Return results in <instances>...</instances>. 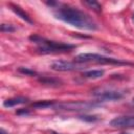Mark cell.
Instances as JSON below:
<instances>
[{
  "instance_id": "obj_21",
  "label": "cell",
  "mask_w": 134,
  "mask_h": 134,
  "mask_svg": "<svg viewBox=\"0 0 134 134\" xmlns=\"http://www.w3.org/2000/svg\"><path fill=\"white\" fill-rule=\"evenodd\" d=\"M52 134H58V133H54V132H53V133H52Z\"/></svg>"
},
{
  "instance_id": "obj_20",
  "label": "cell",
  "mask_w": 134,
  "mask_h": 134,
  "mask_svg": "<svg viewBox=\"0 0 134 134\" xmlns=\"http://www.w3.org/2000/svg\"><path fill=\"white\" fill-rule=\"evenodd\" d=\"M120 134H130V133H120Z\"/></svg>"
},
{
  "instance_id": "obj_13",
  "label": "cell",
  "mask_w": 134,
  "mask_h": 134,
  "mask_svg": "<svg viewBox=\"0 0 134 134\" xmlns=\"http://www.w3.org/2000/svg\"><path fill=\"white\" fill-rule=\"evenodd\" d=\"M83 3L87 6H89L91 9L95 10V12H100L102 10V6L100 4L97 2V1H94V0H87V1H83Z\"/></svg>"
},
{
  "instance_id": "obj_14",
  "label": "cell",
  "mask_w": 134,
  "mask_h": 134,
  "mask_svg": "<svg viewBox=\"0 0 134 134\" xmlns=\"http://www.w3.org/2000/svg\"><path fill=\"white\" fill-rule=\"evenodd\" d=\"M18 71L20 73H23L25 75H30V76H34V75L37 74L36 71H34V70H31L29 68H26V67H20V68H18Z\"/></svg>"
},
{
  "instance_id": "obj_5",
  "label": "cell",
  "mask_w": 134,
  "mask_h": 134,
  "mask_svg": "<svg viewBox=\"0 0 134 134\" xmlns=\"http://www.w3.org/2000/svg\"><path fill=\"white\" fill-rule=\"evenodd\" d=\"M51 69L55 71H72V70H80L83 69L84 66L81 63L69 62V61H55L50 65Z\"/></svg>"
},
{
  "instance_id": "obj_2",
  "label": "cell",
  "mask_w": 134,
  "mask_h": 134,
  "mask_svg": "<svg viewBox=\"0 0 134 134\" xmlns=\"http://www.w3.org/2000/svg\"><path fill=\"white\" fill-rule=\"evenodd\" d=\"M29 39L38 44V49L42 53H50V52H64V51H69L70 49L74 48V45L70 44H65L61 42H55V41H50L46 40L44 38H41L39 36H30Z\"/></svg>"
},
{
  "instance_id": "obj_4",
  "label": "cell",
  "mask_w": 134,
  "mask_h": 134,
  "mask_svg": "<svg viewBox=\"0 0 134 134\" xmlns=\"http://www.w3.org/2000/svg\"><path fill=\"white\" fill-rule=\"evenodd\" d=\"M97 103H90V102H68V103H60L55 104L53 107L66 110V111H86L96 107Z\"/></svg>"
},
{
  "instance_id": "obj_19",
  "label": "cell",
  "mask_w": 134,
  "mask_h": 134,
  "mask_svg": "<svg viewBox=\"0 0 134 134\" xmlns=\"http://www.w3.org/2000/svg\"><path fill=\"white\" fill-rule=\"evenodd\" d=\"M132 20H133V22H134V14H133V16H132Z\"/></svg>"
},
{
  "instance_id": "obj_17",
  "label": "cell",
  "mask_w": 134,
  "mask_h": 134,
  "mask_svg": "<svg viewBox=\"0 0 134 134\" xmlns=\"http://www.w3.org/2000/svg\"><path fill=\"white\" fill-rule=\"evenodd\" d=\"M17 113H18V114H22V113H23V114H28L29 112H28L27 110H22V111H18Z\"/></svg>"
},
{
  "instance_id": "obj_18",
  "label": "cell",
  "mask_w": 134,
  "mask_h": 134,
  "mask_svg": "<svg viewBox=\"0 0 134 134\" xmlns=\"http://www.w3.org/2000/svg\"><path fill=\"white\" fill-rule=\"evenodd\" d=\"M0 134H8V133H7L4 129H2V128H1V130H0Z\"/></svg>"
},
{
  "instance_id": "obj_8",
  "label": "cell",
  "mask_w": 134,
  "mask_h": 134,
  "mask_svg": "<svg viewBox=\"0 0 134 134\" xmlns=\"http://www.w3.org/2000/svg\"><path fill=\"white\" fill-rule=\"evenodd\" d=\"M9 6H10L12 10H13L15 14H17V16H19L22 20H24L25 22H27V23H29V24H32V23H34V21H32V20L30 19V17H29V15H28L27 13H25L20 6L16 5V4H13V3H9Z\"/></svg>"
},
{
  "instance_id": "obj_15",
  "label": "cell",
  "mask_w": 134,
  "mask_h": 134,
  "mask_svg": "<svg viewBox=\"0 0 134 134\" xmlns=\"http://www.w3.org/2000/svg\"><path fill=\"white\" fill-rule=\"evenodd\" d=\"M0 29H1L2 32H13V31H15L16 28L10 24H4L3 23V24H1Z\"/></svg>"
},
{
  "instance_id": "obj_12",
  "label": "cell",
  "mask_w": 134,
  "mask_h": 134,
  "mask_svg": "<svg viewBox=\"0 0 134 134\" xmlns=\"http://www.w3.org/2000/svg\"><path fill=\"white\" fill-rule=\"evenodd\" d=\"M54 105H55V103L53 100H39L37 103H34L31 106L35 108L43 109V108H47V107H53Z\"/></svg>"
},
{
  "instance_id": "obj_6",
  "label": "cell",
  "mask_w": 134,
  "mask_h": 134,
  "mask_svg": "<svg viewBox=\"0 0 134 134\" xmlns=\"http://www.w3.org/2000/svg\"><path fill=\"white\" fill-rule=\"evenodd\" d=\"M93 95L105 100H118L122 98L124 94L119 91L116 90H106V89H100L98 91H94Z\"/></svg>"
},
{
  "instance_id": "obj_3",
  "label": "cell",
  "mask_w": 134,
  "mask_h": 134,
  "mask_svg": "<svg viewBox=\"0 0 134 134\" xmlns=\"http://www.w3.org/2000/svg\"><path fill=\"white\" fill-rule=\"evenodd\" d=\"M75 62L76 63H81V64L93 62V63H98V64L132 65V63H130V62H125V61H120V60H117V59L104 57V55L96 54V53H80V54H77L75 57Z\"/></svg>"
},
{
  "instance_id": "obj_22",
  "label": "cell",
  "mask_w": 134,
  "mask_h": 134,
  "mask_svg": "<svg viewBox=\"0 0 134 134\" xmlns=\"http://www.w3.org/2000/svg\"><path fill=\"white\" fill-rule=\"evenodd\" d=\"M132 100H133V103H134V97H133V99H132Z\"/></svg>"
},
{
  "instance_id": "obj_16",
  "label": "cell",
  "mask_w": 134,
  "mask_h": 134,
  "mask_svg": "<svg viewBox=\"0 0 134 134\" xmlns=\"http://www.w3.org/2000/svg\"><path fill=\"white\" fill-rule=\"evenodd\" d=\"M80 118L85 121H89V122H92V121H95L98 119L96 116H91V115H82V116H80Z\"/></svg>"
},
{
  "instance_id": "obj_11",
  "label": "cell",
  "mask_w": 134,
  "mask_h": 134,
  "mask_svg": "<svg viewBox=\"0 0 134 134\" xmlns=\"http://www.w3.org/2000/svg\"><path fill=\"white\" fill-rule=\"evenodd\" d=\"M104 70L100 69H96V70H90V71H86L83 73V75L87 79H99L104 75Z\"/></svg>"
},
{
  "instance_id": "obj_9",
  "label": "cell",
  "mask_w": 134,
  "mask_h": 134,
  "mask_svg": "<svg viewBox=\"0 0 134 134\" xmlns=\"http://www.w3.org/2000/svg\"><path fill=\"white\" fill-rule=\"evenodd\" d=\"M27 98L24 96H17V97H12V98H7L6 100H4L3 106L6 108H10V107H15L18 105H22L27 103Z\"/></svg>"
},
{
  "instance_id": "obj_10",
  "label": "cell",
  "mask_w": 134,
  "mask_h": 134,
  "mask_svg": "<svg viewBox=\"0 0 134 134\" xmlns=\"http://www.w3.org/2000/svg\"><path fill=\"white\" fill-rule=\"evenodd\" d=\"M39 82L44 84V85H47V86H51V87H58L61 85V81L58 80V79H53V77H47V76H44V77H40L39 79Z\"/></svg>"
},
{
  "instance_id": "obj_7",
  "label": "cell",
  "mask_w": 134,
  "mask_h": 134,
  "mask_svg": "<svg viewBox=\"0 0 134 134\" xmlns=\"http://www.w3.org/2000/svg\"><path fill=\"white\" fill-rule=\"evenodd\" d=\"M110 126L113 128H134V115L133 116H119L110 121Z\"/></svg>"
},
{
  "instance_id": "obj_1",
  "label": "cell",
  "mask_w": 134,
  "mask_h": 134,
  "mask_svg": "<svg viewBox=\"0 0 134 134\" xmlns=\"http://www.w3.org/2000/svg\"><path fill=\"white\" fill-rule=\"evenodd\" d=\"M53 15L57 19L62 20L72 26H75L80 29L85 30H96L97 24L95 21L83 10L72 7L69 5H62L57 10L53 12Z\"/></svg>"
}]
</instances>
